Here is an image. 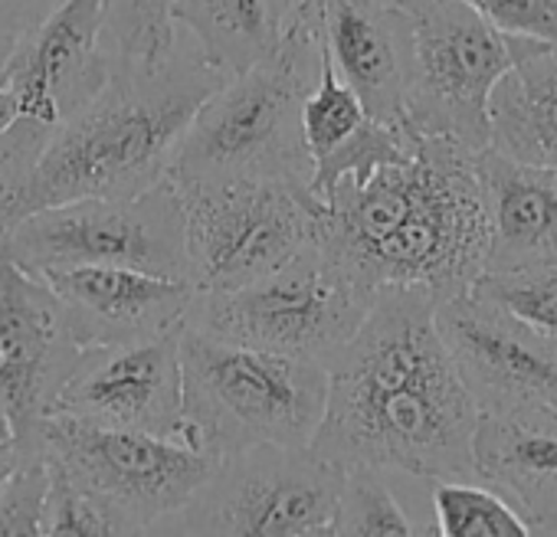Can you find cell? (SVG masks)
I'll use <instances>...</instances> for the list:
<instances>
[{
    "label": "cell",
    "instance_id": "cell-1",
    "mask_svg": "<svg viewBox=\"0 0 557 537\" xmlns=\"http://www.w3.org/2000/svg\"><path fill=\"white\" fill-rule=\"evenodd\" d=\"M426 289H381L358 332L325 361V413L309 449L342 469L368 465L426 482L475 478L479 407L433 319Z\"/></svg>",
    "mask_w": 557,
    "mask_h": 537
},
{
    "label": "cell",
    "instance_id": "cell-2",
    "mask_svg": "<svg viewBox=\"0 0 557 537\" xmlns=\"http://www.w3.org/2000/svg\"><path fill=\"white\" fill-rule=\"evenodd\" d=\"M319 239L374 289H469L488 259V210L475 151L420 135L407 158L338 180L322 200Z\"/></svg>",
    "mask_w": 557,
    "mask_h": 537
},
{
    "label": "cell",
    "instance_id": "cell-3",
    "mask_svg": "<svg viewBox=\"0 0 557 537\" xmlns=\"http://www.w3.org/2000/svg\"><path fill=\"white\" fill-rule=\"evenodd\" d=\"M226 79L190 37H174L154 63H112L106 86L50 135L21 187L0 200V233L44 207L132 197L168 180L197 109Z\"/></svg>",
    "mask_w": 557,
    "mask_h": 537
},
{
    "label": "cell",
    "instance_id": "cell-4",
    "mask_svg": "<svg viewBox=\"0 0 557 537\" xmlns=\"http://www.w3.org/2000/svg\"><path fill=\"white\" fill-rule=\"evenodd\" d=\"M319 63L322 0H299L278 50L233 73L197 109L168 180H283L309 187L315 164L302 138V102L319 79Z\"/></svg>",
    "mask_w": 557,
    "mask_h": 537
},
{
    "label": "cell",
    "instance_id": "cell-5",
    "mask_svg": "<svg viewBox=\"0 0 557 537\" xmlns=\"http://www.w3.org/2000/svg\"><path fill=\"white\" fill-rule=\"evenodd\" d=\"M184 442L210 459L252 446L306 449L325 413V364L181 328Z\"/></svg>",
    "mask_w": 557,
    "mask_h": 537
},
{
    "label": "cell",
    "instance_id": "cell-6",
    "mask_svg": "<svg viewBox=\"0 0 557 537\" xmlns=\"http://www.w3.org/2000/svg\"><path fill=\"white\" fill-rule=\"evenodd\" d=\"M374 289L322 239L275 273L230 292H194L187 328L325 364L364 322Z\"/></svg>",
    "mask_w": 557,
    "mask_h": 537
},
{
    "label": "cell",
    "instance_id": "cell-7",
    "mask_svg": "<svg viewBox=\"0 0 557 537\" xmlns=\"http://www.w3.org/2000/svg\"><path fill=\"white\" fill-rule=\"evenodd\" d=\"M184 220L187 286L243 289L299 255L322 229V200L283 180L174 184Z\"/></svg>",
    "mask_w": 557,
    "mask_h": 537
},
{
    "label": "cell",
    "instance_id": "cell-8",
    "mask_svg": "<svg viewBox=\"0 0 557 537\" xmlns=\"http://www.w3.org/2000/svg\"><path fill=\"white\" fill-rule=\"evenodd\" d=\"M410 21L404 118L420 135L488 148V99L531 40L488 24L466 0H397Z\"/></svg>",
    "mask_w": 557,
    "mask_h": 537
},
{
    "label": "cell",
    "instance_id": "cell-9",
    "mask_svg": "<svg viewBox=\"0 0 557 537\" xmlns=\"http://www.w3.org/2000/svg\"><path fill=\"white\" fill-rule=\"evenodd\" d=\"M345 469L306 449L252 446L216 462L210 478L151 534H332Z\"/></svg>",
    "mask_w": 557,
    "mask_h": 537
},
{
    "label": "cell",
    "instance_id": "cell-10",
    "mask_svg": "<svg viewBox=\"0 0 557 537\" xmlns=\"http://www.w3.org/2000/svg\"><path fill=\"white\" fill-rule=\"evenodd\" d=\"M102 4L63 0L47 21L14 40L0 66V86L17 102V122L0 145V200L21 187L50 135L106 86L112 57L102 40Z\"/></svg>",
    "mask_w": 557,
    "mask_h": 537
},
{
    "label": "cell",
    "instance_id": "cell-11",
    "mask_svg": "<svg viewBox=\"0 0 557 537\" xmlns=\"http://www.w3.org/2000/svg\"><path fill=\"white\" fill-rule=\"evenodd\" d=\"M34 449L102 501L122 521L125 534H151L216 469V459L187 442L112 429L66 413H47L37 423Z\"/></svg>",
    "mask_w": 557,
    "mask_h": 537
},
{
    "label": "cell",
    "instance_id": "cell-12",
    "mask_svg": "<svg viewBox=\"0 0 557 537\" xmlns=\"http://www.w3.org/2000/svg\"><path fill=\"white\" fill-rule=\"evenodd\" d=\"M0 255L24 268L99 262L184 279L177 190L171 180H161L132 197H79L24 213L0 233Z\"/></svg>",
    "mask_w": 557,
    "mask_h": 537
},
{
    "label": "cell",
    "instance_id": "cell-13",
    "mask_svg": "<svg viewBox=\"0 0 557 537\" xmlns=\"http://www.w3.org/2000/svg\"><path fill=\"white\" fill-rule=\"evenodd\" d=\"M436 332L479 413L557 410V341L475 289L436 299Z\"/></svg>",
    "mask_w": 557,
    "mask_h": 537
},
{
    "label": "cell",
    "instance_id": "cell-14",
    "mask_svg": "<svg viewBox=\"0 0 557 537\" xmlns=\"http://www.w3.org/2000/svg\"><path fill=\"white\" fill-rule=\"evenodd\" d=\"M181 328L132 345L86 348L50 413L184 442Z\"/></svg>",
    "mask_w": 557,
    "mask_h": 537
},
{
    "label": "cell",
    "instance_id": "cell-15",
    "mask_svg": "<svg viewBox=\"0 0 557 537\" xmlns=\"http://www.w3.org/2000/svg\"><path fill=\"white\" fill-rule=\"evenodd\" d=\"M83 348L53 289L30 268L0 255V407L21 452H34L37 423L50 413Z\"/></svg>",
    "mask_w": 557,
    "mask_h": 537
},
{
    "label": "cell",
    "instance_id": "cell-16",
    "mask_svg": "<svg viewBox=\"0 0 557 537\" xmlns=\"http://www.w3.org/2000/svg\"><path fill=\"white\" fill-rule=\"evenodd\" d=\"M60 299L76 345L115 348L158 338L187 322L194 289L184 279L141 273L128 265L63 262L30 268Z\"/></svg>",
    "mask_w": 557,
    "mask_h": 537
},
{
    "label": "cell",
    "instance_id": "cell-17",
    "mask_svg": "<svg viewBox=\"0 0 557 537\" xmlns=\"http://www.w3.org/2000/svg\"><path fill=\"white\" fill-rule=\"evenodd\" d=\"M322 40L364 112L400 122L410 83V21L397 0H322Z\"/></svg>",
    "mask_w": 557,
    "mask_h": 537
},
{
    "label": "cell",
    "instance_id": "cell-18",
    "mask_svg": "<svg viewBox=\"0 0 557 537\" xmlns=\"http://www.w3.org/2000/svg\"><path fill=\"white\" fill-rule=\"evenodd\" d=\"M472 472L505 495L531 530L544 534L557 517V410L479 413Z\"/></svg>",
    "mask_w": 557,
    "mask_h": 537
},
{
    "label": "cell",
    "instance_id": "cell-19",
    "mask_svg": "<svg viewBox=\"0 0 557 537\" xmlns=\"http://www.w3.org/2000/svg\"><path fill=\"white\" fill-rule=\"evenodd\" d=\"M488 210L485 273L557 262V167L511 161L492 148L475 154Z\"/></svg>",
    "mask_w": 557,
    "mask_h": 537
},
{
    "label": "cell",
    "instance_id": "cell-20",
    "mask_svg": "<svg viewBox=\"0 0 557 537\" xmlns=\"http://www.w3.org/2000/svg\"><path fill=\"white\" fill-rule=\"evenodd\" d=\"M488 148L534 167H557V47L531 40L488 99Z\"/></svg>",
    "mask_w": 557,
    "mask_h": 537
},
{
    "label": "cell",
    "instance_id": "cell-21",
    "mask_svg": "<svg viewBox=\"0 0 557 537\" xmlns=\"http://www.w3.org/2000/svg\"><path fill=\"white\" fill-rule=\"evenodd\" d=\"M299 0H174L171 21L226 76L272 57L286 40Z\"/></svg>",
    "mask_w": 557,
    "mask_h": 537
},
{
    "label": "cell",
    "instance_id": "cell-22",
    "mask_svg": "<svg viewBox=\"0 0 557 537\" xmlns=\"http://www.w3.org/2000/svg\"><path fill=\"white\" fill-rule=\"evenodd\" d=\"M433 534L443 537H528L521 511L479 478L433 482Z\"/></svg>",
    "mask_w": 557,
    "mask_h": 537
},
{
    "label": "cell",
    "instance_id": "cell-23",
    "mask_svg": "<svg viewBox=\"0 0 557 537\" xmlns=\"http://www.w3.org/2000/svg\"><path fill=\"white\" fill-rule=\"evenodd\" d=\"M171 8L174 0H106L102 40L112 63L161 60L177 37Z\"/></svg>",
    "mask_w": 557,
    "mask_h": 537
},
{
    "label": "cell",
    "instance_id": "cell-24",
    "mask_svg": "<svg viewBox=\"0 0 557 537\" xmlns=\"http://www.w3.org/2000/svg\"><path fill=\"white\" fill-rule=\"evenodd\" d=\"M332 534L410 537V534H423V530L400 508L397 495L381 478V469L355 465V469H345V482H342V495H338Z\"/></svg>",
    "mask_w": 557,
    "mask_h": 537
},
{
    "label": "cell",
    "instance_id": "cell-25",
    "mask_svg": "<svg viewBox=\"0 0 557 537\" xmlns=\"http://www.w3.org/2000/svg\"><path fill=\"white\" fill-rule=\"evenodd\" d=\"M364 118H368V112H364L358 92L335 73V66L325 53V40H322L319 79L302 102V138L312 154V164L322 161L325 154H332L342 141H348L361 128Z\"/></svg>",
    "mask_w": 557,
    "mask_h": 537
},
{
    "label": "cell",
    "instance_id": "cell-26",
    "mask_svg": "<svg viewBox=\"0 0 557 537\" xmlns=\"http://www.w3.org/2000/svg\"><path fill=\"white\" fill-rule=\"evenodd\" d=\"M469 289L557 341V262L521 265L508 268V273H482Z\"/></svg>",
    "mask_w": 557,
    "mask_h": 537
},
{
    "label": "cell",
    "instance_id": "cell-27",
    "mask_svg": "<svg viewBox=\"0 0 557 537\" xmlns=\"http://www.w3.org/2000/svg\"><path fill=\"white\" fill-rule=\"evenodd\" d=\"M47 501H50V469L40 449L21 452L11 478L0 488V537L27 534L47 537Z\"/></svg>",
    "mask_w": 557,
    "mask_h": 537
},
{
    "label": "cell",
    "instance_id": "cell-28",
    "mask_svg": "<svg viewBox=\"0 0 557 537\" xmlns=\"http://www.w3.org/2000/svg\"><path fill=\"white\" fill-rule=\"evenodd\" d=\"M50 501H47V534H125L122 521L83 491L70 475L50 465Z\"/></svg>",
    "mask_w": 557,
    "mask_h": 537
},
{
    "label": "cell",
    "instance_id": "cell-29",
    "mask_svg": "<svg viewBox=\"0 0 557 537\" xmlns=\"http://www.w3.org/2000/svg\"><path fill=\"white\" fill-rule=\"evenodd\" d=\"M511 37L557 47V0H466Z\"/></svg>",
    "mask_w": 557,
    "mask_h": 537
},
{
    "label": "cell",
    "instance_id": "cell-30",
    "mask_svg": "<svg viewBox=\"0 0 557 537\" xmlns=\"http://www.w3.org/2000/svg\"><path fill=\"white\" fill-rule=\"evenodd\" d=\"M63 0H0V40H17L47 21Z\"/></svg>",
    "mask_w": 557,
    "mask_h": 537
},
{
    "label": "cell",
    "instance_id": "cell-31",
    "mask_svg": "<svg viewBox=\"0 0 557 537\" xmlns=\"http://www.w3.org/2000/svg\"><path fill=\"white\" fill-rule=\"evenodd\" d=\"M17 459H21V442H17V433H14L8 410L0 407V488H4V482L11 478Z\"/></svg>",
    "mask_w": 557,
    "mask_h": 537
},
{
    "label": "cell",
    "instance_id": "cell-32",
    "mask_svg": "<svg viewBox=\"0 0 557 537\" xmlns=\"http://www.w3.org/2000/svg\"><path fill=\"white\" fill-rule=\"evenodd\" d=\"M14 122H17V102H14V96L4 86H0V145H4V138H8Z\"/></svg>",
    "mask_w": 557,
    "mask_h": 537
},
{
    "label": "cell",
    "instance_id": "cell-33",
    "mask_svg": "<svg viewBox=\"0 0 557 537\" xmlns=\"http://www.w3.org/2000/svg\"><path fill=\"white\" fill-rule=\"evenodd\" d=\"M11 47H14V40H0V66H4V60H8V53H11Z\"/></svg>",
    "mask_w": 557,
    "mask_h": 537
},
{
    "label": "cell",
    "instance_id": "cell-34",
    "mask_svg": "<svg viewBox=\"0 0 557 537\" xmlns=\"http://www.w3.org/2000/svg\"><path fill=\"white\" fill-rule=\"evenodd\" d=\"M544 534H557V517H554V521H550V524L544 527Z\"/></svg>",
    "mask_w": 557,
    "mask_h": 537
}]
</instances>
